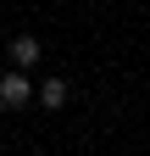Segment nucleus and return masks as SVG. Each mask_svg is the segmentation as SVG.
Listing matches in <instances>:
<instances>
[{
    "label": "nucleus",
    "instance_id": "2",
    "mask_svg": "<svg viewBox=\"0 0 150 156\" xmlns=\"http://www.w3.org/2000/svg\"><path fill=\"white\" fill-rule=\"evenodd\" d=\"M6 56H11V67L33 73V67H39V39H33V34H17L11 45H6Z\"/></svg>",
    "mask_w": 150,
    "mask_h": 156
},
{
    "label": "nucleus",
    "instance_id": "3",
    "mask_svg": "<svg viewBox=\"0 0 150 156\" xmlns=\"http://www.w3.org/2000/svg\"><path fill=\"white\" fill-rule=\"evenodd\" d=\"M67 101H72L67 78H45V84H39V106H45V112H61Z\"/></svg>",
    "mask_w": 150,
    "mask_h": 156
},
{
    "label": "nucleus",
    "instance_id": "1",
    "mask_svg": "<svg viewBox=\"0 0 150 156\" xmlns=\"http://www.w3.org/2000/svg\"><path fill=\"white\" fill-rule=\"evenodd\" d=\"M33 101H39V84H33L22 67L0 73V106H6V112H22V106H33Z\"/></svg>",
    "mask_w": 150,
    "mask_h": 156
}]
</instances>
